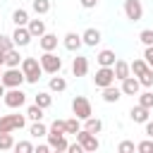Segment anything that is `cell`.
Here are the masks:
<instances>
[{"instance_id":"cb8c5ba5","label":"cell","mask_w":153,"mask_h":153,"mask_svg":"<svg viewBox=\"0 0 153 153\" xmlns=\"http://www.w3.org/2000/svg\"><path fill=\"white\" fill-rule=\"evenodd\" d=\"M12 22H14L17 26H26V24H29V12H26L24 7L14 10V12H12Z\"/></svg>"},{"instance_id":"4fadbf2b","label":"cell","mask_w":153,"mask_h":153,"mask_svg":"<svg viewBox=\"0 0 153 153\" xmlns=\"http://www.w3.org/2000/svg\"><path fill=\"white\" fill-rule=\"evenodd\" d=\"M62 45L67 48V50H72V53H76L81 45H84V41H81V36L79 33H74V31H69V33H65V41H62Z\"/></svg>"},{"instance_id":"e0dca14e","label":"cell","mask_w":153,"mask_h":153,"mask_svg":"<svg viewBox=\"0 0 153 153\" xmlns=\"http://www.w3.org/2000/svg\"><path fill=\"white\" fill-rule=\"evenodd\" d=\"M112 69H115V79H127V76H131V67H129V62H124V60H117L115 65H112Z\"/></svg>"},{"instance_id":"9a60e30c","label":"cell","mask_w":153,"mask_h":153,"mask_svg":"<svg viewBox=\"0 0 153 153\" xmlns=\"http://www.w3.org/2000/svg\"><path fill=\"white\" fill-rule=\"evenodd\" d=\"M48 143L53 151H67V146H69L65 134H53V131H48Z\"/></svg>"},{"instance_id":"74e56055","label":"cell","mask_w":153,"mask_h":153,"mask_svg":"<svg viewBox=\"0 0 153 153\" xmlns=\"http://www.w3.org/2000/svg\"><path fill=\"white\" fill-rule=\"evenodd\" d=\"M136 151H139V153H151V151H153V139H146V141L136 143Z\"/></svg>"},{"instance_id":"ee69618b","label":"cell","mask_w":153,"mask_h":153,"mask_svg":"<svg viewBox=\"0 0 153 153\" xmlns=\"http://www.w3.org/2000/svg\"><path fill=\"white\" fill-rule=\"evenodd\" d=\"M50 151V143H41V146H36V153H48Z\"/></svg>"},{"instance_id":"603a6c76","label":"cell","mask_w":153,"mask_h":153,"mask_svg":"<svg viewBox=\"0 0 153 153\" xmlns=\"http://www.w3.org/2000/svg\"><path fill=\"white\" fill-rule=\"evenodd\" d=\"M84 129L86 131H91V134H100V129H103V122L98 120V117H88V120H84Z\"/></svg>"},{"instance_id":"7bdbcfd3","label":"cell","mask_w":153,"mask_h":153,"mask_svg":"<svg viewBox=\"0 0 153 153\" xmlns=\"http://www.w3.org/2000/svg\"><path fill=\"white\" fill-rule=\"evenodd\" d=\"M81 2V7H86V10H93L96 5H98V0H79Z\"/></svg>"},{"instance_id":"8d00e7d4","label":"cell","mask_w":153,"mask_h":153,"mask_svg":"<svg viewBox=\"0 0 153 153\" xmlns=\"http://www.w3.org/2000/svg\"><path fill=\"white\" fill-rule=\"evenodd\" d=\"M139 103H141L143 108H148V110H151V108H153V91L141 93V96H139Z\"/></svg>"},{"instance_id":"ac0fdd59","label":"cell","mask_w":153,"mask_h":153,"mask_svg":"<svg viewBox=\"0 0 153 153\" xmlns=\"http://www.w3.org/2000/svg\"><path fill=\"white\" fill-rule=\"evenodd\" d=\"M38 45H41V50H55V48H57V36L45 31V33L38 38Z\"/></svg>"},{"instance_id":"8fae6325","label":"cell","mask_w":153,"mask_h":153,"mask_svg":"<svg viewBox=\"0 0 153 153\" xmlns=\"http://www.w3.org/2000/svg\"><path fill=\"white\" fill-rule=\"evenodd\" d=\"M72 74H74V76H86V74H88V60H86L84 55H76V57L72 60Z\"/></svg>"},{"instance_id":"4316f807","label":"cell","mask_w":153,"mask_h":153,"mask_svg":"<svg viewBox=\"0 0 153 153\" xmlns=\"http://www.w3.org/2000/svg\"><path fill=\"white\" fill-rule=\"evenodd\" d=\"M26 117H29L31 122H41V120H43V108L36 105V103L29 105V108H26Z\"/></svg>"},{"instance_id":"d6a6232c","label":"cell","mask_w":153,"mask_h":153,"mask_svg":"<svg viewBox=\"0 0 153 153\" xmlns=\"http://www.w3.org/2000/svg\"><path fill=\"white\" fill-rule=\"evenodd\" d=\"M12 151H17V153H33L36 148H33V143H31V141H17Z\"/></svg>"},{"instance_id":"d6986e66","label":"cell","mask_w":153,"mask_h":153,"mask_svg":"<svg viewBox=\"0 0 153 153\" xmlns=\"http://www.w3.org/2000/svg\"><path fill=\"white\" fill-rule=\"evenodd\" d=\"M120 98H122V88H115V84H110V86L103 88V100L105 103H117Z\"/></svg>"},{"instance_id":"277c9868","label":"cell","mask_w":153,"mask_h":153,"mask_svg":"<svg viewBox=\"0 0 153 153\" xmlns=\"http://www.w3.org/2000/svg\"><path fill=\"white\" fill-rule=\"evenodd\" d=\"M72 112L79 117V120H88L91 115H93V108H91V100L86 98V96H76L74 100H72Z\"/></svg>"},{"instance_id":"44dd1931","label":"cell","mask_w":153,"mask_h":153,"mask_svg":"<svg viewBox=\"0 0 153 153\" xmlns=\"http://www.w3.org/2000/svg\"><path fill=\"white\" fill-rule=\"evenodd\" d=\"M129 115H131V120H134V122H139V124H146V122H148V108H143L141 103H139L136 108H131V112H129Z\"/></svg>"},{"instance_id":"7402d4cb","label":"cell","mask_w":153,"mask_h":153,"mask_svg":"<svg viewBox=\"0 0 153 153\" xmlns=\"http://www.w3.org/2000/svg\"><path fill=\"white\" fill-rule=\"evenodd\" d=\"M22 55H19V50L17 48H12V50H7V55H5V65L7 67H22Z\"/></svg>"},{"instance_id":"9c48e42d","label":"cell","mask_w":153,"mask_h":153,"mask_svg":"<svg viewBox=\"0 0 153 153\" xmlns=\"http://www.w3.org/2000/svg\"><path fill=\"white\" fill-rule=\"evenodd\" d=\"M93 84H96L98 88H105V86L115 84V69H112V67H100V69L96 72V76H93Z\"/></svg>"},{"instance_id":"484cf974","label":"cell","mask_w":153,"mask_h":153,"mask_svg":"<svg viewBox=\"0 0 153 153\" xmlns=\"http://www.w3.org/2000/svg\"><path fill=\"white\" fill-rule=\"evenodd\" d=\"M33 103H36V105H41V108L45 110V108H50V105H53V96H50L48 91H41V93H36Z\"/></svg>"},{"instance_id":"7a4b0ae2","label":"cell","mask_w":153,"mask_h":153,"mask_svg":"<svg viewBox=\"0 0 153 153\" xmlns=\"http://www.w3.org/2000/svg\"><path fill=\"white\" fill-rule=\"evenodd\" d=\"M38 62H41L43 72H48V74H57L62 69V57H57L53 50H43V55L38 57Z\"/></svg>"},{"instance_id":"f6af8a7d","label":"cell","mask_w":153,"mask_h":153,"mask_svg":"<svg viewBox=\"0 0 153 153\" xmlns=\"http://www.w3.org/2000/svg\"><path fill=\"white\" fill-rule=\"evenodd\" d=\"M146 134H148V136H151V139H153V122H151V120H148V122H146Z\"/></svg>"},{"instance_id":"7c38bea8","label":"cell","mask_w":153,"mask_h":153,"mask_svg":"<svg viewBox=\"0 0 153 153\" xmlns=\"http://www.w3.org/2000/svg\"><path fill=\"white\" fill-rule=\"evenodd\" d=\"M139 88H141L139 76H127V79H122V93H124V96H136Z\"/></svg>"},{"instance_id":"ab89813d","label":"cell","mask_w":153,"mask_h":153,"mask_svg":"<svg viewBox=\"0 0 153 153\" xmlns=\"http://www.w3.org/2000/svg\"><path fill=\"white\" fill-rule=\"evenodd\" d=\"M134 148H136V146H134V141H122V143L117 146V151H120V153H129V151H134Z\"/></svg>"},{"instance_id":"d590c367","label":"cell","mask_w":153,"mask_h":153,"mask_svg":"<svg viewBox=\"0 0 153 153\" xmlns=\"http://www.w3.org/2000/svg\"><path fill=\"white\" fill-rule=\"evenodd\" d=\"M139 41H141L143 45H153V29H143V31L139 33Z\"/></svg>"},{"instance_id":"30bf717a","label":"cell","mask_w":153,"mask_h":153,"mask_svg":"<svg viewBox=\"0 0 153 153\" xmlns=\"http://www.w3.org/2000/svg\"><path fill=\"white\" fill-rule=\"evenodd\" d=\"M31 31H29V26H17L14 29V33H12V41H14V45L17 48H24V45H29L31 43Z\"/></svg>"},{"instance_id":"d4e9b609","label":"cell","mask_w":153,"mask_h":153,"mask_svg":"<svg viewBox=\"0 0 153 153\" xmlns=\"http://www.w3.org/2000/svg\"><path fill=\"white\" fill-rule=\"evenodd\" d=\"M129 67H131V74L134 76H141L146 69H148V62L143 60V57H139V60H134V62H129Z\"/></svg>"},{"instance_id":"5b68a950","label":"cell","mask_w":153,"mask_h":153,"mask_svg":"<svg viewBox=\"0 0 153 153\" xmlns=\"http://www.w3.org/2000/svg\"><path fill=\"white\" fill-rule=\"evenodd\" d=\"M2 100H5V105H7V108L17 110V108H22V105L26 103V93H24V91L17 86V88H10V91H5Z\"/></svg>"},{"instance_id":"f546056e","label":"cell","mask_w":153,"mask_h":153,"mask_svg":"<svg viewBox=\"0 0 153 153\" xmlns=\"http://www.w3.org/2000/svg\"><path fill=\"white\" fill-rule=\"evenodd\" d=\"M29 131H31V136H33V139H41V136H48V127H45L43 122H33Z\"/></svg>"},{"instance_id":"e575fe53","label":"cell","mask_w":153,"mask_h":153,"mask_svg":"<svg viewBox=\"0 0 153 153\" xmlns=\"http://www.w3.org/2000/svg\"><path fill=\"white\" fill-rule=\"evenodd\" d=\"M139 81H141V86H146V88H151L153 86V67H148L141 76H139Z\"/></svg>"},{"instance_id":"681fc988","label":"cell","mask_w":153,"mask_h":153,"mask_svg":"<svg viewBox=\"0 0 153 153\" xmlns=\"http://www.w3.org/2000/svg\"><path fill=\"white\" fill-rule=\"evenodd\" d=\"M0 115H2V112H0Z\"/></svg>"},{"instance_id":"83f0119b","label":"cell","mask_w":153,"mask_h":153,"mask_svg":"<svg viewBox=\"0 0 153 153\" xmlns=\"http://www.w3.org/2000/svg\"><path fill=\"white\" fill-rule=\"evenodd\" d=\"M31 10L36 14H48L50 12V0H31Z\"/></svg>"},{"instance_id":"f1b7e54d","label":"cell","mask_w":153,"mask_h":153,"mask_svg":"<svg viewBox=\"0 0 153 153\" xmlns=\"http://www.w3.org/2000/svg\"><path fill=\"white\" fill-rule=\"evenodd\" d=\"M12 148H14L12 131H0V151H12Z\"/></svg>"},{"instance_id":"c3c4849f","label":"cell","mask_w":153,"mask_h":153,"mask_svg":"<svg viewBox=\"0 0 153 153\" xmlns=\"http://www.w3.org/2000/svg\"><path fill=\"white\" fill-rule=\"evenodd\" d=\"M0 79H2V72H0Z\"/></svg>"},{"instance_id":"836d02e7","label":"cell","mask_w":153,"mask_h":153,"mask_svg":"<svg viewBox=\"0 0 153 153\" xmlns=\"http://www.w3.org/2000/svg\"><path fill=\"white\" fill-rule=\"evenodd\" d=\"M48 131H53V134H67V124H65V120H55V122L48 127Z\"/></svg>"},{"instance_id":"ffe728a7","label":"cell","mask_w":153,"mask_h":153,"mask_svg":"<svg viewBox=\"0 0 153 153\" xmlns=\"http://www.w3.org/2000/svg\"><path fill=\"white\" fill-rule=\"evenodd\" d=\"M29 31H31V36L33 38H41L43 33H45V22L43 19H29Z\"/></svg>"},{"instance_id":"ba28073f","label":"cell","mask_w":153,"mask_h":153,"mask_svg":"<svg viewBox=\"0 0 153 153\" xmlns=\"http://www.w3.org/2000/svg\"><path fill=\"white\" fill-rule=\"evenodd\" d=\"M124 17L129 22H141V17H143L141 0H124Z\"/></svg>"},{"instance_id":"60d3db41","label":"cell","mask_w":153,"mask_h":153,"mask_svg":"<svg viewBox=\"0 0 153 153\" xmlns=\"http://www.w3.org/2000/svg\"><path fill=\"white\" fill-rule=\"evenodd\" d=\"M143 60L148 62V67H153V45H146V50H143Z\"/></svg>"},{"instance_id":"4dcf8cb0","label":"cell","mask_w":153,"mask_h":153,"mask_svg":"<svg viewBox=\"0 0 153 153\" xmlns=\"http://www.w3.org/2000/svg\"><path fill=\"white\" fill-rule=\"evenodd\" d=\"M48 86H50V91H57V93H60V91L67 88V81H65L62 76H50V84H48Z\"/></svg>"},{"instance_id":"6da1fadb","label":"cell","mask_w":153,"mask_h":153,"mask_svg":"<svg viewBox=\"0 0 153 153\" xmlns=\"http://www.w3.org/2000/svg\"><path fill=\"white\" fill-rule=\"evenodd\" d=\"M22 72H24V76H26L29 84H38V79L43 74V67H41V62L36 57H24L22 60Z\"/></svg>"},{"instance_id":"52a82bcc","label":"cell","mask_w":153,"mask_h":153,"mask_svg":"<svg viewBox=\"0 0 153 153\" xmlns=\"http://www.w3.org/2000/svg\"><path fill=\"white\" fill-rule=\"evenodd\" d=\"M26 124L24 115H0V131H14Z\"/></svg>"},{"instance_id":"b9f144b4","label":"cell","mask_w":153,"mask_h":153,"mask_svg":"<svg viewBox=\"0 0 153 153\" xmlns=\"http://www.w3.org/2000/svg\"><path fill=\"white\" fill-rule=\"evenodd\" d=\"M67 151H69V153H84V146L76 141V143H69V146H67Z\"/></svg>"},{"instance_id":"2e32d148","label":"cell","mask_w":153,"mask_h":153,"mask_svg":"<svg viewBox=\"0 0 153 153\" xmlns=\"http://www.w3.org/2000/svg\"><path fill=\"white\" fill-rule=\"evenodd\" d=\"M96 62H98L100 67H112V65L117 62V57H115V50H100V53L96 55Z\"/></svg>"},{"instance_id":"3957f363","label":"cell","mask_w":153,"mask_h":153,"mask_svg":"<svg viewBox=\"0 0 153 153\" xmlns=\"http://www.w3.org/2000/svg\"><path fill=\"white\" fill-rule=\"evenodd\" d=\"M7 88H17V86H22L24 81H26V76H24V72H22V67H7L5 72H2V79H0Z\"/></svg>"},{"instance_id":"7dc6e473","label":"cell","mask_w":153,"mask_h":153,"mask_svg":"<svg viewBox=\"0 0 153 153\" xmlns=\"http://www.w3.org/2000/svg\"><path fill=\"white\" fill-rule=\"evenodd\" d=\"M5 88H7V86H5L2 81H0V96H5Z\"/></svg>"},{"instance_id":"1f68e13d","label":"cell","mask_w":153,"mask_h":153,"mask_svg":"<svg viewBox=\"0 0 153 153\" xmlns=\"http://www.w3.org/2000/svg\"><path fill=\"white\" fill-rule=\"evenodd\" d=\"M65 124H67V134H74V136H76V131L81 129V120H79L76 115H74L72 120H65Z\"/></svg>"},{"instance_id":"8992f818","label":"cell","mask_w":153,"mask_h":153,"mask_svg":"<svg viewBox=\"0 0 153 153\" xmlns=\"http://www.w3.org/2000/svg\"><path fill=\"white\" fill-rule=\"evenodd\" d=\"M76 141L84 146V151H88V153H93V151H98L100 148V141H98V136L96 134H91V131H86L84 127L76 131Z\"/></svg>"},{"instance_id":"f35d334b","label":"cell","mask_w":153,"mask_h":153,"mask_svg":"<svg viewBox=\"0 0 153 153\" xmlns=\"http://www.w3.org/2000/svg\"><path fill=\"white\" fill-rule=\"evenodd\" d=\"M0 48H2V50H12V48H14L12 36H2V33H0Z\"/></svg>"},{"instance_id":"bcb514c9","label":"cell","mask_w":153,"mask_h":153,"mask_svg":"<svg viewBox=\"0 0 153 153\" xmlns=\"http://www.w3.org/2000/svg\"><path fill=\"white\" fill-rule=\"evenodd\" d=\"M5 55H7V50H2V48H0V67L5 65Z\"/></svg>"},{"instance_id":"5bb4252c","label":"cell","mask_w":153,"mask_h":153,"mask_svg":"<svg viewBox=\"0 0 153 153\" xmlns=\"http://www.w3.org/2000/svg\"><path fill=\"white\" fill-rule=\"evenodd\" d=\"M100 31L98 29H86L84 33H81V41H84V45H88V48H96L98 43H100Z\"/></svg>"}]
</instances>
